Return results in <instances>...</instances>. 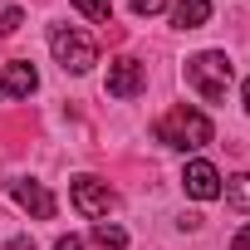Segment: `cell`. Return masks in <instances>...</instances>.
I'll return each instance as SVG.
<instances>
[{
	"instance_id": "obj_1",
	"label": "cell",
	"mask_w": 250,
	"mask_h": 250,
	"mask_svg": "<svg viewBox=\"0 0 250 250\" xmlns=\"http://www.w3.org/2000/svg\"><path fill=\"white\" fill-rule=\"evenodd\" d=\"M152 133H157V143H167V147L196 152V147L211 143L216 128H211V118H206L201 108H187V103H182V108H167V113L157 118V128H152Z\"/></svg>"
},
{
	"instance_id": "obj_2",
	"label": "cell",
	"mask_w": 250,
	"mask_h": 250,
	"mask_svg": "<svg viewBox=\"0 0 250 250\" xmlns=\"http://www.w3.org/2000/svg\"><path fill=\"white\" fill-rule=\"evenodd\" d=\"M187 83L206 98V103H221L230 93V59L221 49H201L187 59Z\"/></svg>"
},
{
	"instance_id": "obj_3",
	"label": "cell",
	"mask_w": 250,
	"mask_h": 250,
	"mask_svg": "<svg viewBox=\"0 0 250 250\" xmlns=\"http://www.w3.org/2000/svg\"><path fill=\"white\" fill-rule=\"evenodd\" d=\"M49 49H54V59H59L64 74H88L98 64V44L88 35H79V30H64V25L49 30Z\"/></svg>"
},
{
	"instance_id": "obj_4",
	"label": "cell",
	"mask_w": 250,
	"mask_h": 250,
	"mask_svg": "<svg viewBox=\"0 0 250 250\" xmlns=\"http://www.w3.org/2000/svg\"><path fill=\"white\" fill-rule=\"evenodd\" d=\"M69 196H74V211L88 216V221H103L108 206H113V191H108V182H98V177H74Z\"/></svg>"
},
{
	"instance_id": "obj_5",
	"label": "cell",
	"mask_w": 250,
	"mask_h": 250,
	"mask_svg": "<svg viewBox=\"0 0 250 250\" xmlns=\"http://www.w3.org/2000/svg\"><path fill=\"white\" fill-rule=\"evenodd\" d=\"M143 83H147V69H143L138 59L123 54V59H113V64H108V93H113V98H138V93H143Z\"/></svg>"
},
{
	"instance_id": "obj_6",
	"label": "cell",
	"mask_w": 250,
	"mask_h": 250,
	"mask_svg": "<svg viewBox=\"0 0 250 250\" xmlns=\"http://www.w3.org/2000/svg\"><path fill=\"white\" fill-rule=\"evenodd\" d=\"M15 201H20L35 221H54V211H59V201L49 196V187H44V182H30V177L15 182Z\"/></svg>"
},
{
	"instance_id": "obj_7",
	"label": "cell",
	"mask_w": 250,
	"mask_h": 250,
	"mask_svg": "<svg viewBox=\"0 0 250 250\" xmlns=\"http://www.w3.org/2000/svg\"><path fill=\"white\" fill-rule=\"evenodd\" d=\"M35 83H40V74H35V64H25V59H10L5 69H0V98H30Z\"/></svg>"
},
{
	"instance_id": "obj_8",
	"label": "cell",
	"mask_w": 250,
	"mask_h": 250,
	"mask_svg": "<svg viewBox=\"0 0 250 250\" xmlns=\"http://www.w3.org/2000/svg\"><path fill=\"white\" fill-rule=\"evenodd\" d=\"M182 187H187L196 201H216V196H221V172H216L211 162H187Z\"/></svg>"
},
{
	"instance_id": "obj_9",
	"label": "cell",
	"mask_w": 250,
	"mask_h": 250,
	"mask_svg": "<svg viewBox=\"0 0 250 250\" xmlns=\"http://www.w3.org/2000/svg\"><path fill=\"white\" fill-rule=\"evenodd\" d=\"M211 20V0H177L172 5V25L177 30H201Z\"/></svg>"
},
{
	"instance_id": "obj_10",
	"label": "cell",
	"mask_w": 250,
	"mask_h": 250,
	"mask_svg": "<svg viewBox=\"0 0 250 250\" xmlns=\"http://www.w3.org/2000/svg\"><path fill=\"white\" fill-rule=\"evenodd\" d=\"M221 196H226V206H235V211H250V172H245V177H230V182L221 187Z\"/></svg>"
},
{
	"instance_id": "obj_11",
	"label": "cell",
	"mask_w": 250,
	"mask_h": 250,
	"mask_svg": "<svg viewBox=\"0 0 250 250\" xmlns=\"http://www.w3.org/2000/svg\"><path fill=\"white\" fill-rule=\"evenodd\" d=\"M93 240H98L103 250H128V230H123V226H108V221L93 230Z\"/></svg>"
},
{
	"instance_id": "obj_12",
	"label": "cell",
	"mask_w": 250,
	"mask_h": 250,
	"mask_svg": "<svg viewBox=\"0 0 250 250\" xmlns=\"http://www.w3.org/2000/svg\"><path fill=\"white\" fill-rule=\"evenodd\" d=\"M74 5H79L93 25H108V20H113V0H74Z\"/></svg>"
},
{
	"instance_id": "obj_13",
	"label": "cell",
	"mask_w": 250,
	"mask_h": 250,
	"mask_svg": "<svg viewBox=\"0 0 250 250\" xmlns=\"http://www.w3.org/2000/svg\"><path fill=\"white\" fill-rule=\"evenodd\" d=\"M128 5H133V15H157L167 0H128Z\"/></svg>"
},
{
	"instance_id": "obj_14",
	"label": "cell",
	"mask_w": 250,
	"mask_h": 250,
	"mask_svg": "<svg viewBox=\"0 0 250 250\" xmlns=\"http://www.w3.org/2000/svg\"><path fill=\"white\" fill-rule=\"evenodd\" d=\"M20 20H25V15H20V10H5V20H0V35H10V30H15V25H20Z\"/></svg>"
},
{
	"instance_id": "obj_15",
	"label": "cell",
	"mask_w": 250,
	"mask_h": 250,
	"mask_svg": "<svg viewBox=\"0 0 250 250\" xmlns=\"http://www.w3.org/2000/svg\"><path fill=\"white\" fill-rule=\"evenodd\" d=\"M54 250H83V240H79V235H59V240H54Z\"/></svg>"
},
{
	"instance_id": "obj_16",
	"label": "cell",
	"mask_w": 250,
	"mask_h": 250,
	"mask_svg": "<svg viewBox=\"0 0 250 250\" xmlns=\"http://www.w3.org/2000/svg\"><path fill=\"white\" fill-rule=\"evenodd\" d=\"M5 250H35V240H30V235H15V240H10Z\"/></svg>"
},
{
	"instance_id": "obj_17",
	"label": "cell",
	"mask_w": 250,
	"mask_h": 250,
	"mask_svg": "<svg viewBox=\"0 0 250 250\" xmlns=\"http://www.w3.org/2000/svg\"><path fill=\"white\" fill-rule=\"evenodd\" d=\"M230 250H250V226H245V230H240V235L230 240Z\"/></svg>"
},
{
	"instance_id": "obj_18",
	"label": "cell",
	"mask_w": 250,
	"mask_h": 250,
	"mask_svg": "<svg viewBox=\"0 0 250 250\" xmlns=\"http://www.w3.org/2000/svg\"><path fill=\"white\" fill-rule=\"evenodd\" d=\"M245 108H250V79H245Z\"/></svg>"
}]
</instances>
